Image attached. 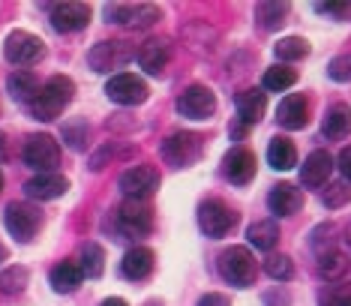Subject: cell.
Returning <instances> with one entry per match:
<instances>
[{
	"label": "cell",
	"instance_id": "6",
	"mask_svg": "<svg viewBox=\"0 0 351 306\" xmlns=\"http://www.w3.org/2000/svg\"><path fill=\"white\" fill-rule=\"evenodd\" d=\"M3 222H6V231L15 237V240H34L39 225H43V213L36 211L34 204H25V201H12L6 204V213H3Z\"/></svg>",
	"mask_w": 351,
	"mask_h": 306
},
{
	"label": "cell",
	"instance_id": "20",
	"mask_svg": "<svg viewBox=\"0 0 351 306\" xmlns=\"http://www.w3.org/2000/svg\"><path fill=\"white\" fill-rule=\"evenodd\" d=\"M267 204L276 216H294L303 207V192L291 183H276L267 196Z\"/></svg>",
	"mask_w": 351,
	"mask_h": 306
},
{
	"label": "cell",
	"instance_id": "3",
	"mask_svg": "<svg viewBox=\"0 0 351 306\" xmlns=\"http://www.w3.org/2000/svg\"><path fill=\"white\" fill-rule=\"evenodd\" d=\"M117 231L123 237H145L154 228V211H150L147 201H135L126 198L121 207H117Z\"/></svg>",
	"mask_w": 351,
	"mask_h": 306
},
{
	"label": "cell",
	"instance_id": "37",
	"mask_svg": "<svg viewBox=\"0 0 351 306\" xmlns=\"http://www.w3.org/2000/svg\"><path fill=\"white\" fill-rule=\"evenodd\" d=\"M327 306H351V285H339L324 297Z\"/></svg>",
	"mask_w": 351,
	"mask_h": 306
},
{
	"label": "cell",
	"instance_id": "10",
	"mask_svg": "<svg viewBox=\"0 0 351 306\" xmlns=\"http://www.w3.org/2000/svg\"><path fill=\"white\" fill-rule=\"evenodd\" d=\"M106 93H108L111 102H117V106H141L150 91L138 75H132V72H117L114 78H108Z\"/></svg>",
	"mask_w": 351,
	"mask_h": 306
},
{
	"label": "cell",
	"instance_id": "15",
	"mask_svg": "<svg viewBox=\"0 0 351 306\" xmlns=\"http://www.w3.org/2000/svg\"><path fill=\"white\" fill-rule=\"evenodd\" d=\"M222 172L234 187H246L255 177V153L246 148H231L222 159Z\"/></svg>",
	"mask_w": 351,
	"mask_h": 306
},
{
	"label": "cell",
	"instance_id": "1",
	"mask_svg": "<svg viewBox=\"0 0 351 306\" xmlns=\"http://www.w3.org/2000/svg\"><path fill=\"white\" fill-rule=\"evenodd\" d=\"M73 82H69L66 75H54L49 78L43 87H39L36 99L30 102V115L34 120H43V123H49V120H58L63 115V108L69 106V99H73Z\"/></svg>",
	"mask_w": 351,
	"mask_h": 306
},
{
	"label": "cell",
	"instance_id": "17",
	"mask_svg": "<svg viewBox=\"0 0 351 306\" xmlns=\"http://www.w3.org/2000/svg\"><path fill=\"white\" fill-rule=\"evenodd\" d=\"M66 189H69V180L63 174H54V172L51 174H36L25 183L27 198H34V201H54V198H60Z\"/></svg>",
	"mask_w": 351,
	"mask_h": 306
},
{
	"label": "cell",
	"instance_id": "43",
	"mask_svg": "<svg viewBox=\"0 0 351 306\" xmlns=\"http://www.w3.org/2000/svg\"><path fill=\"white\" fill-rule=\"evenodd\" d=\"M0 189H3V174H0Z\"/></svg>",
	"mask_w": 351,
	"mask_h": 306
},
{
	"label": "cell",
	"instance_id": "9",
	"mask_svg": "<svg viewBox=\"0 0 351 306\" xmlns=\"http://www.w3.org/2000/svg\"><path fill=\"white\" fill-rule=\"evenodd\" d=\"M106 19L121 27H150L159 21V10L154 3H108Z\"/></svg>",
	"mask_w": 351,
	"mask_h": 306
},
{
	"label": "cell",
	"instance_id": "30",
	"mask_svg": "<svg viewBox=\"0 0 351 306\" xmlns=\"http://www.w3.org/2000/svg\"><path fill=\"white\" fill-rule=\"evenodd\" d=\"M274 51H276L279 60L294 63V60H303L309 54V43L303 36H285V39H279V43H276Z\"/></svg>",
	"mask_w": 351,
	"mask_h": 306
},
{
	"label": "cell",
	"instance_id": "21",
	"mask_svg": "<svg viewBox=\"0 0 351 306\" xmlns=\"http://www.w3.org/2000/svg\"><path fill=\"white\" fill-rule=\"evenodd\" d=\"M154 261H156L154 249H147V246H132L130 252L123 255L121 270H123L126 279H145V276H150V270H154Z\"/></svg>",
	"mask_w": 351,
	"mask_h": 306
},
{
	"label": "cell",
	"instance_id": "38",
	"mask_svg": "<svg viewBox=\"0 0 351 306\" xmlns=\"http://www.w3.org/2000/svg\"><path fill=\"white\" fill-rule=\"evenodd\" d=\"M315 10H318V12H330V15H339V19H346V15H351V3H318Z\"/></svg>",
	"mask_w": 351,
	"mask_h": 306
},
{
	"label": "cell",
	"instance_id": "40",
	"mask_svg": "<svg viewBox=\"0 0 351 306\" xmlns=\"http://www.w3.org/2000/svg\"><path fill=\"white\" fill-rule=\"evenodd\" d=\"M339 172H342V177H346V180H351V148H346L339 153Z\"/></svg>",
	"mask_w": 351,
	"mask_h": 306
},
{
	"label": "cell",
	"instance_id": "39",
	"mask_svg": "<svg viewBox=\"0 0 351 306\" xmlns=\"http://www.w3.org/2000/svg\"><path fill=\"white\" fill-rule=\"evenodd\" d=\"M198 306H231V303H228V297H226V294L210 292V294H204L202 301H198Z\"/></svg>",
	"mask_w": 351,
	"mask_h": 306
},
{
	"label": "cell",
	"instance_id": "28",
	"mask_svg": "<svg viewBox=\"0 0 351 306\" xmlns=\"http://www.w3.org/2000/svg\"><path fill=\"white\" fill-rule=\"evenodd\" d=\"M346 270H348V259L339 252V249H327V252L318 255V273H322L327 283L339 279Z\"/></svg>",
	"mask_w": 351,
	"mask_h": 306
},
{
	"label": "cell",
	"instance_id": "31",
	"mask_svg": "<svg viewBox=\"0 0 351 306\" xmlns=\"http://www.w3.org/2000/svg\"><path fill=\"white\" fill-rule=\"evenodd\" d=\"M294 82H298V72L289 69V67H270L265 72V78H261L265 91H289Z\"/></svg>",
	"mask_w": 351,
	"mask_h": 306
},
{
	"label": "cell",
	"instance_id": "33",
	"mask_svg": "<svg viewBox=\"0 0 351 306\" xmlns=\"http://www.w3.org/2000/svg\"><path fill=\"white\" fill-rule=\"evenodd\" d=\"M265 273H267L270 279L289 283V279L294 276V261L289 259V255H270V259L265 261Z\"/></svg>",
	"mask_w": 351,
	"mask_h": 306
},
{
	"label": "cell",
	"instance_id": "35",
	"mask_svg": "<svg viewBox=\"0 0 351 306\" xmlns=\"http://www.w3.org/2000/svg\"><path fill=\"white\" fill-rule=\"evenodd\" d=\"M322 198H324V207H342V204H348L351 201V189L342 187V183H333V187L324 189Z\"/></svg>",
	"mask_w": 351,
	"mask_h": 306
},
{
	"label": "cell",
	"instance_id": "23",
	"mask_svg": "<svg viewBox=\"0 0 351 306\" xmlns=\"http://www.w3.org/2000/svg\"><path fill=\"white\" fill-rule=\"evenodd\" d=\"M39 78L34 75V72H27V69H19V72H12L10 78H6V91L12 93V99H19V102H34L36 99V93H39Z\"/></svg>",
	"mask_w": 351,
	"mask_h": 306
},
{
	"label": "cell",
	"instance_id": "18",
	"mask_svg": "<svg viewBox=\"0 0 351 306\" xmlns=\"http://www.w3.org/2000/svg\"><path fill=\"white\" fill-rule=\"evenodd\" d=\"M135 60H138V67L145 72L159 75V72L165 69V63L171 60V45L165 43V39H147V43L135 51Z\"/></svg>",
	"mask_w": 351,
	"mask_h": 306
},
{
	"label": "cell",
	"instance_id": "24",
	"mask_svg": "<svg viewBox=\"0 0 351 306\" xmlns=\"http://www.w3.org/2000/svg\"><path fill=\"white\" fill-rule=\"evenodd\" d=\"M82 279H84V270L78 261H60V264H54V270H51V285H54V292H60V294L75 292V288L82 285Z\"/></svg>",
	"mask_w": 351,
	"mask_h": 306
},
{
	"label": "cell",
	"instance_id": "7",
	"mask_svg": "<svg viewBox=\"0 0 351 306\" xmlns=\"http://www.w3.org/2000/svg\"><path fill=\"white\" fill-rule=\"evenodd\" d=\"M21 156H25V163L30 168H36L39 174H51L54 165L60 163V148L58 141L51 139V135H30L25 141V150H21Z\"/></svg>",
	"mask_w": 351,
	"mask_h": 306
},
{
	"label": "cell",
	"instance_id": "2",
	"mask_svg": "<svg viewBox=\"0 0 351 306\" xmlns=\"http://www.w3.org/2000/svg\"><path fill=\"white\" fill-rule=\"evenodd\" d=\"M219 273L226 283L246 288V285L255 283V276H258V264H255L252 252L246 246H231L219 255Z\"/></svg>",
	"mask_w": 351,
	"mask_h": 306
},
{
	"label": "cell",
	"instance_id": "13",
	"mask_svg": "<svg viewBox=\"0 0 351 306\" xmlns=\"http://www.w3.org/2000/svg\"><path fill=\"white\" fill-rule=\"evenodd\" d=\"M121 189H123L126 198L145 201L159 189V172L150 168V165H135V168H130V172L121 174Z\"/></svg>",
	"mask_w": 351,
	"mask_h": 306
},
{
	"label": "cell",
	"instance_id": "32",
	"mask_svg": "<svg viewBox=\"0 0 351 306\" xmlns=\"http://www.w3.org/2000/svg\"><path fill=\"white\" fill-rule=\"evenodd\" d=\"M285 19H289V3H261L258 6V24L265 30L282 27Z\"/></svg>",
	"mask_w": 351,
	"mask_h": 306
},
{
	"label": "cell",
	"instance_id": "26",
	"mask_svg": "<svg viewBox=\"0 0 351 306\" xmlns=\"http://www.w3.org/2000/svg\"><path fill=\"white\" fill-rule=\"evenodd\" d=\"M351 132V108L348 106H330L324 115V135L327 139H346Z\"/></svg>",
	"mask_w": 351,
	"mask_h": 306
},
{
	"label": "cell",
	"instance_id": "36",
	"mask_svg": "<svg viewBox=\"0 0 351 306\" xmlns=\"http://www.w3.org/2000/svg\"><path fill=\"white\" fill-rule=\"evenodd\" d=\"M327 75H330L333 82H351V54L333 58L330 67H327Z\"/></svg>",
	"mask_w": 351,
	"mask_h": 306
},
{
	"label": "cell",
	"instance_id": "12",
	"mask_svg": "<svg viewBox=\"0 0 351 306\" xmlns=\"http://www.w3.org/2000/svg\"><path fill=\"white\" fill-rule=\"evenodd\" d=\"M162 156L174 168H183L202 156V139L195 132H174L162 141Z\"/></svg>",
	"mask_w": 351,
	"mask_h": 306
},
{
	"label": "cell",
	"instance_id": "14",
	"mask_svg": "<svg viewBox=\"0 0 351 306\" xmlns=\"http://www.w3.org/2000/svg\"><path fill=\"white\" fill-rule=\"evenodd\" d=\"M90 21V6L82 0H69V3L51 6V27L58 34H78Z\"/></svg>",
	"mask_w": 351,
	"mask_h": 306
},
{
	"label": "cell",
	"instance_id": "25",
	"mask_svg": "<svg viewBox=\"0 0 351 306\" xmlns=\"http://www.w3.org/2000/svg\"><path fill=\"white\" fill-rule=\"evenodd\" d=\"M267 163L276 172H289V168L298 165V148L289 139H270L267 144Z\"/></svg>",
	"mask_w": 351,
	"mask_h": 306
},
{
	"label": "cell",
	"instance_id": "16",
	"mask_svg": "<svg viewBox=\"0 0 351 306\" xmlns=\"http://www.w3.org/2000/svg\"><path fill=\"white\" fill-rule=\"evenodd\" d=\"M333 172V156L327 150H313L306 156V163L300 168V183L309 189H318L327 183V177Z\"/></svg>",
	"mask_w": 351,
	"mask_h": 306
},
{
	"label": "cell",
	"instance_id": "11",
	"mask_svg": "<svg viewBox=\"0 0 351 306\" xmlns=\"http://www.w3.org/2000/svg\"><path fill=\"white\" fill-rule=\"evenodd\" d=\"M178 111L189 120H207L217 111V96L204 84H189L186 91L178 96Z\"/></svg>",
	"mask_w": 351,
	"mask_h": 306
},
{
	"label": "cell",
	"instance_id": "29",
	"mask_svg": "<svg viewBox=\"0 0 351 306\" xmlns=\"http://www.w3.org/2000/svg\"><path fill=\"white\" fill-rule=\"evenodd\" d=\"M78 264H82L84 276H90V279L102 276V270H106V252H102V246L99 244H84Z\"/></svg>",
	"mask_w": 351,
	"mask_h": 306
},
{
	"label": "cell",
	"instance_id": "22",
	"mask_svg": "<svg viewBox=\"0 0 351 306\" xmlns=\"http://www.w3.org/2000/svg\"><path fill=\"white\" fill-rule=\"evenodd\" d=\"M237 115H241V123H258L261 117H265V108H267V96L258 91V87H250V91H243L237 96Z\"/></svg>",
	"mask_w": 351,
	"mask_h": 306
},
{
	"label": "cell",
	"instance_id": "19",
	"mask_svg": "<svg viewBox=\"0 0 351 306\" xmlns=\"http://www.w3.org/2000/svg\"><path fill=\"white\" fill-rule=\"evenodd\" d=\"M276 120L285 126V130H303L309 120V102L303 93H291L279 102L276 108Z\"/></svg>",
	"mask_w": 351,
	"mask_h": 306
},
{
	"label": "cell",
	"instance_id": "41",
	"mask_svg": "<svg viewBox=\"0 0 351 306\" xmlns=\"http://www.w3.org/2000/svg\"><path fill=\"white\" fill-rule=\"evenodd\" d=\"M99 306H130V303H126L123 297H108V301H102Z\"/></svg>",
	"mask_w": 351,
	"mask_h": 306
},
{
	"label": "cell",
	"instance_id": "8",
	"mask_svg": "<svg viewBox=\"0 0 351 306\" xmlns=\"http://www.w3.org/2000/svg\"><path fill=\"white\" fill-rule=\"evenodd\" d=\"M43 51H45L43 39L34 36V34H27V30H12V34L6 36V43H3L6 60L15 63V67H27V63H36L39 58H43Z\"/></svg>",
	"mask_w": 351,
	"mask_h": 306
},
{
	"label": "cell",
	"instance_id": "34",
	"mask_svg": "<svg viewBox=\"0 0 351 306\" xmlns=\"http://www.w3.org/2000/svg\"><path fill=\"white\" fill-rule=\"evenodd\" d=\"M27 285V270L25 268H10L0 273V292L3 294H19Z\"/></svg>",
	"mask_w": 351,
	"mask_h": 306
},
{
	"label": "cell",
	"instance_id": "27",
	"mask_svg": "<svg viewBox=\"0 0 351 306\" xmlns=\"http://www.w3.org/2000/svg\"><path fill=\"white\" fill-rule=\"evenodd\" d=\"M246 237H250V244L255 249H261V252H270V249L276 246V240H279V225L274 220H258V222L250 225Z\"/></svg>",
	"mask_w": 351,
	"mask_h": 306
},
{
	"label": "cell",
	"instance_id": "42",
	"mask_svg": "<svg viewBox=\"0 0 351 306\" xmlns=\"http://www.w3.org/2000/svg\"><path fill=\"white\" fill-rule=\"evenodd\" d=\"M0 261H6V246L0 244Z\"/></svg>",
	"mask_w": 351,
	"mask_h": 306
},
{
	"label": "cell",
	"instance_id": "4",
	"mask_svg": "<svg viewBox=\"0 0 351 306\" xmlns=\"http://www.w3.org/2000/svg\"><path fill=\"white\" fill-rule=\"evenodd\" d=\"M132 58H135L132 43L106 39V43H99V45L90 48V54H87V63H90L93 72H114V69H123Z\"/></svg>",
	"mask_w": 351,
	"mask_h": 306
},
{
	"label": "cell",
	"instance_id": "5",
	"mask_svg": "<svg viewBox=\"0 0 351 306\" xmlns=\"http://www.w3.org/2000/svg\"><path fill=\"white\" fill-rule=\"evenodd\" d=\"M237 222V213L231 211L226 201L219 198H207L198 204V228L204 231L207 237H222L234 228Z\"/></svg>",
	"mask_w": 351,
	"mask_h": 306
}]
</instances>
